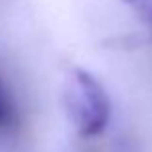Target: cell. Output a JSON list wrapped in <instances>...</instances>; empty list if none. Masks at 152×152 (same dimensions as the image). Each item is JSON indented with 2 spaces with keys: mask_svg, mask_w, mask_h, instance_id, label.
Segmentation results:
<instances>
[{
  "mask_svg": "<svg viewBox=\"0 0 152 152\" xmlns=\"http://www.w3.org/2000/svg\"><path fill=\"white\" fill-rule=\"evenodd\" d=\"M62 106L77 135L85 139L100 135L110 119V98L94 75L71 67L64 77Z\"/></svg>",
  "mask_w": 152,
  "mask_h": 152,
  "instance_id": "1",
  "label": "cell"
},
{
  "mask_svg": "<svg viewBox=\"0 0 152 152\" xmlns=\"http://www.w3.org/2000/svg\"><path fill=\"white\" fill-rule=\"evenodd\" d=\"M19 123L18 118V108L12 98L10 91L6 89L4 81L0 79V133H8L14 131Z\"/></svg>",
  "mask_w": 152,
  "mask_h": 152,
  "instance_id": "2",
  "label": "cell"
},
{
  "mask_svg": "<svg viewBox=\"0 0 152 152\" xmlns=\"http://www.w3.org/2000/svg\"><path fill=\"white\" fill-rule=\"evenodd\" d=\"M152 35V0H123Z\"/></svg>",
  "mask_w": 152,
  "mask_h": 152,
  "instance_id": "3",
  "label": "cell"
}]
</instances>
